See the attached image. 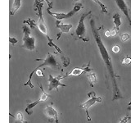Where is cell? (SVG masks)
<instances>
[{"instance_id": "6da1fadb", "label": "cell", "mask_w": 131, "mask_h": 123, "mask_svg": "<svg viewBox=\"0 0 131 123\" xmlns=\"http://www.w3.org/2000/svg\"><path fill=\"white\" fill-rule=\"evenodd\" d=\"M90 26H91V29H92V32L94 37V39L96 41V44L97 45V48L99 49V53L101 54V57L102 58V61L105 64V67L107 70V71L110 74L111 76V80L112 82V88H113V98H112V101L117 100V99H121L123 98L122 95L121 94L120 90H119L118 85L116 83V78L119 77L117 75H116L112 66V58L109 55V53L106 50V48L105 47V45L102 42V40L101 39V36L99 35V32H98V29L95 26V22H94L93 19L90 20Z\"/></svg>"}, {"instance_id": "7a4b0ae2", "label": "cell", "mask_w": 131, "mask_h": 123, "mask_svg": "<svg viewBox=\"0 0 131 123\" xmlns=\"http://www.w3.org/2000/svg\"><path fill=\"white\" fill-rule=\"evenodd\" d=\"M36 61H43V63L42 64H40L39 67H37L36 68H35L34 70H33V71L30 74V76H29L28 80L24 84V85H29L31 89L34 88V85H33L32 82H31L32 76L40 67H45V66H46V67H51V68H57V69L60 68V66H59L58 63H57V60L55 58V57L53 56L52 54H51V53H49L47 54V57H46V58H45V59L37 58Z\"/></svg>"}, {"instance_id": "3957f363", "label": "cell", "mask_w": 131, "mask_h": 123, "mask_svg": "<svg viewBox=\"0 0 131 123\" xmlns=\"http://www.w3.org/2000/svg\"><path fill=\"white\" fill-rule=\"evenodd\" d=\"M22 30L24 33L23 36V44L21 47L26 50L29 51H33L35 49V39L34 37L30 36V30L27 26H22Z\"/></svg>"}, {"instance_id": "277c9868", "label": "cell", "mask_w": 131, "mask_h": 123, "mask_svg": "<svg viewBox=\"0 0 131 123\" xmlns=\"http://www.w3.org/2000/svg\"><path fill=\"white\" fill-rule=\"evenodd\" d=\"M88 97H89V99L86 102H84V104H82L80 106V108H83L85 111L86 115H87L88 121H91L92 119H91V117H90V116H89V109L90 107H91L92 105H93L94 104H95V102H101L102 101V97H99V96L97 97L95 95V93H94V92H89V93H88Z\"/></svg>"}, {"instance_id": "5b68a950", "label": "cell", "mask_w": 131, "mask_h": 123, "mask_svg": "<svg viewBox=\"0 0 131 123\" xmlns=\"http://www.w3.org/2000/svg\"><path fill=\"white\" fill-rule=\"evenodd\" d=\"M91 13H92V11H89L87 13H84L81 16V17L79 20V24H78L77 28L75 30V35L77 36V38L82 39L83 41H84V42H88L89 40L88 37H85L86 29H85V25H84V19Z\"/></svg>"}, {"instance_id": "8992f818", "label": "cell", "mask_w": 131, "mask_h": 123, "mask_svg": "<svg viewBox=\"0 0 131 123\" xmlns=\"http://www.w3.org/2000/svg\"><path fill=\"white\" fill-rule=\"evenodd\" d=\"M81 8H83V5H82V3H76L75 5L74 6L73 9L71 11H70L69 12H67V13H57V12H50V10H49V9H47V11L51 16H54V17L57 20H61L62 19L71 18V16H73L76 13V12H79Z\"/></svg>"}, {"instance_id": "52a82bcc", "label": "cell", "mask_w": 131, "mask_h": 123, "mask_svg": "<svg viewBox=\"0 0 131 123\" xmlns=\"http://www.w3.org/2000/svg\"><path fill=\"white\" fill-rule=\"evenodd\" d=\"M43 112L45 116L47 117L48 121L50 123H59V117L58 112H57V110L53 108L52 105L46 106L43 109Z\"/></svg>"}, {"instance_id": "ba28073f", "label": "cell", "mask_w": 131, "mask_h": 123, "mask_svg": "<svg viewBox=\"0 0 131 123\" xmlns=\"http://www.w3.org/2000/svg\"><path fill=\"white\" fill-rule=\"evenodd\" d=\"M48 78V91H52V89H55L57 91H59L58 87L62 86V87H67V85L61 83V80L64 79V76H58L57 77L52 76L51 74H49Z\"/></svg>"}, {"instance_id": "9c48e42d", "label": "cell", "mask_w": 131, "mask_h": 123, "mask_svg": "<svg viewBox=\"0 0 131 123\" xmlns=\"http://www.w3.org/2000/svg\"><path fill=\"white\" fill-rule=\"evenodd\" d=\"M115 3H116V6L118 7V8L120 9L123 13L125 14V16H126L127 20H129V26H131V18L129 16V12H130V9L129 6L127 5V3L125 2V0H114Z\"/></svg>"}, {"instance_id": "30bf717a", "label": "cell", "mask_w": 131, "mask_h": 123, "mask_svg": "<svg viewBox=\"0 0 131 123\" xmlns=\"http://www.w3.org/2000/svg\"><path fill=\"white\" fill-rule=\"evenodd\" d=\"M89 65H90V63H89L86 66H84V67H76L75 69H73L71 72L66 74L64 77L66 78V77H69V76H78L82 75L84 72L91 71H93V69L89 68Z\"/></svg>"}, {"instance_id": "8fae6325", "label": "cell", "mask_w": 131, "mask_h": 123, "mask_svg": "<svg viewBox=\"0 0 131 123\" xmlns=\"http://www.w3.org/2000/svg\"><path fill=\"white\" fill-rule=\"evenodd\" d=\"M56 26L61 30V33L57 35V39L59 40L61 34H63V33H68L70 29L72 28L73 25H71V24H62V23L60 22V20H57V23H56Z\"/></svg>"}, {"instance_id": "7c38bea8", "label": "cell", "mask_w": 131, "mask_h": 123, "mask_svg": "<svg viewBox=\"0 0 131 123\" xmlns=\"http://www.w3.org/2000/svg\"><path fill=\"white\" fill-rule=\"evenodd\" d=\"M41 100L39 99V100H37L34 102H28V104H26V109H25V111H26V112L29 115V116H31V115L33 114V108H35V107L39 104V102H40Z\"/></svg>"}, {"instance_id": "4fadbf2b", "label": "cell", "mask_w": 131, "mask_h": 123, "mask_svg": "<svg viewBox=\"0 0 131 123\" xmlns=\"http://www.w3.org/2000/svg\"><path fill=\"white\" fill-rule=\"evenodd\" d=\"M20 6H21V0H14L10 12V16H13L16 13V12H17V10L20 7Z\"/></svg>"}, {"instance_id": "5bb4252c", "label": "cell", "mask_w": 131, "mask_h": 123, "mask_svg": "<svg viewBox=\"0 0 131 123\" xmlns=\"http://www.w3.org/2000/svg\"><path fill=\"white\" fill-rule=\"evenodd\" d=\"M37 26H38L39 30L43 33V35H45L46 36H48V29L45 26V22L44 20H39L38 23H37Z\"/></svg>"}, {"instance_id": "9a60e30c", "label": "cell", "mask_w": 131, "mask_h": 123, "mask_svg": "<svg viewBox=\"0 0 131 123\" xmlns=\"http://www.w3.org/2000/svg\"><path fill=\"white\" fill-rule=\"evenodd\" d=\"M86 77L88 78V80L89 81L90 86H91V87H93L94 84L97 83V81L95 73H94V72H90V73H89V74L86 75Z\"/></svg>"}, {"instance_id": "2e32d148", "label": "cell", "mask_w": 131, "mask_h": 123, "mask_svg": "<svg viewBox=\"0 0 131 123\" xmlns=\"http://www.w3.org/2000/svg\"><path fill=\"white\" fill-rule=\"evenodd\" d=\"M113 22H114V24H115V27H116V30L119 31V29H120V26L121 25L120 13H116L113 16Z\"/></svg>"}, {"instance_id": "e0dca14e", "label": "cell", "mask_w": 131, "mask_h": 123, "mask_svg": "<svg viewBox=\"0 0 131 123\" xmlns=\"http://www.w3.org/2000/svg\"><path fill=\"white\" fill-rule=\"evenodd\" d=\"M39 88L41 89V92H42V94H41V95H40V98H39V99L41 100V102H43V101H46L48 100L49 98H50L51 96L49 95V94H48L46 92L44 91V89L43 88V85L41 83H39Z\"/></svg>"}, {"instance_id": "ac0fdd59", "label": "cell", "mask_w": 131, "mask_h": 123, "mask_svg": "<svg viewBox=\"0 0 131 123\" xmlns=\"http://www.w3.org/2000/svg\"><path fill=\"white\" fill-rule=\"evenodd\" d=\"M10 116H12L13 118L16 119V120H18L20 121H21V122H24V123H28V121H24V117H23V114L21 112H18L17 113H16V116H12V115L10 113Z\"/></svg>"}, {"instance_id": "d6986e66", "label": "cell", "mask_w": 131, "mask_h": 123, "mask_svg": "<svg viewBox=\"0 0 131 123\" xmlns=\"http://www.w3.org/2000/svg\"><path fill=\"white\" fill-rule=\"evenodd\" d=\"M47 38H48V44L49 45V46H53V47L55 48V49H56V50H57V52H58L59 53H61V48L57 47L56 44H54V43H53L52 39L50 38V37H49V35H48V36H47Z\"/></svg>"}, {"instance_id": "ffe728a7", "label": "cell", "mask_w": 131, "mask_h": 123, "mask_svg": "<svg viewBox=\"0 0 131 123\" xmlns=\"http://www.w3.org/2000/svg\"><path fill=\"white\" fill-rule=\"evenodd\" d=\"M93 1H94L96 3H97L98 5H99V6L101 7V8H102V12H103V13H105V14H107V13H108L107 10H106V7L100 1V0H93Z\"/></svg>"}, {"instance_id": "44dd1931", "label": "cell", "mask_w": 131, "mask_h": 123, "mask_svg": "<svg viewBox=\"0 0 131 123\" xmlns=\"http://www.w3.org/2000/svg\"><path fill=\"white\" fill-rule=\"evenodd\" d=\"M23 23H24V24H28V25H30V27H31V29H35V26H37V24H35V20H32L31 18H29V19L26 20H24Z\"/></svg>"}, {"instance_id": "7402d4cb", "label": "cell", "mask_w": 131, "mask_h": 123, "mask_svg": "<svg viewBox=\"0 0 131 123\" xmlns=\"http://www.w3.org/2000/svg\"><path fill=\"white\" fill-rule=\"evenodd\" d=\"M61 60L63 63V67H67L70 64V58L67 57H61Z\"/></svg>"}, {"instance_id": "603a6c76", "label": "cell", "mask_w": 131, "mask_h": 123, "mask_svg": "<svg viewBox=\"0 0 131 123\" xmlns=\"http://www.w3.org/2000/svg\"><path fill=\"white\" fill-rule=\"evenodd\" d=\"M121 63L123 65H129L131 63V57H125V58L122 60V63Z\"/></svg>"}, {"instance_id": "cb8c5ba5", "label": "cell", "mask_w": 131, "mask_h": 123, "mask_svg": "<svg viewBox=\"0 0 131 123\" xmlns=\"http://www.w3.org/2000/svg\"><path fill=\"white\" fill-rule=\"evenodd\" d=\"M121 40L123 41V42H125V41H127L129 39V35L127 34V33H125V34H122L121 35Z\"/></svg>"}, {"instance_id": "d4e9b609", "label": "cell", "mask_w": 131, "mask_h": 123, "mask_svg": "<svg viewBox=\"0 0 131 123\" xmlns=\"http://www.w3.org/2000/svg\"><path fill=\"white\" fill-rule=\"evenodd\" d=\"M121 51V48L118 46V45H114L112 47V52L115 53H119Z\"/></svg>"}, {"instance_id": "484cf974", "label": "cell", "mask_w": 131, "mask_h": 123, "mask_svg": "<svg viewBox=\"0 0 131 123\" xmlns=\"http://www.w3.org/2000/svg\"><path fill=\"white\" fill-rule=\"evenodd\" d=\"M131 117H123L122 119H121V121H120V123H128V121L130 120Z\"/></svg>"}, {"instance_id": "4316f807", "label": "cell", "mask_w": 131, "mask_h": 123, "mask_svg": "<svg viewBox=\"0 0 131 123\" xmlns=\"http://www.w3.org/2000/svg\"><path fill=\"white\" fill-rule=\"evenodd\" d=\"M9 42H10L11 44L14 45V44H16V43H17V39H16V38H12V37H10V38H9Z\"/></svg>"}, {"instance_id": "83f0119b", "label": "cell", "mask_w": 131, "mask_h": 123, "mask_svg": "<svg viewBox=\"0 0 131 123\" xmlns=\"http://www.w3.org/2000/svg\"><path fill=\"white\" fill-rule=\"evenodd\" d=\"M111 33H112V36H115V35H116V34L118 33V30H116V27H114L112 30H111Z\"/></svg>"}, {"instance_id": "f1b7e54d", "label": "cell", "mask_w": 131, "mask_h": 123, "mask_svg": "<svg viewBox=\"0 0 131 123\" xmlns=\"http://www.w3.org/2000/svg\"><path fill=\"white\" fill-rule=\"evenodd\" d=\"M43 1H46V3L48 4V9L51 10V8L52 7V3L50 1H49V0H43Z\"/></svg>"}, {"instance_id": "f546056e", "label": "cell", "mask_w": 131, "mask_h": 123, "mask_svg": "<svg viewBox=\"0 0 131 123\" xmlns=\"http://www.w3.org/2000/svg\"><path fill=\"white\" fill-rule=\"evenodd\" d=\"M104 35H105V36L106 37H111L112 36V33H111V30H106L105 32H104Z\"/></svg>"}, {"instance_id": "4dcf8cb0", "label": "cell", "mask_w": 131, "mask_h": 123, "mask_svg": "<svg viewBox=\"0 0 131 123\" xmlns=\"http://www.w3.org/2000/svg\"><path fill=\"white\" fill-rule=\"evenodd\" d=\"M36 74H37V76H39V77H43V73H42V71H40L39 69L36 71Z\"/></svg>"}, {"instance_id": "1f68e13d", "label": "cell", "mask_w": 131, "mask_h": 123, "mask_svg": "<svg viewBox=\"0 0 131 123\" xmlns=\"http://www.w3.org/2000/svg\"><path fill=\"white\" fill-rule=\"evenodd\" d=\"M127 109H128L129 111H130V112H131V99H130V101H129V102L128 107H127Z\"/></svg>"}, {"instance_id": "d6a6232c", "label": "cell", "mask_w": 131, "mask_h": 123, "mask_svg": "<svg viewBox=\"0 0 131 123\" xmlns=\"http://www.w3.org/2000/svg\"><path fill=\"white\" fill-rule=\"evenodd\" d=\"M13 119H14V123H24V122H21L18 120H16V119H15V118H13Z\"/></svg>"}, {"instance_id": "836d02e7", "label": "cell", "mask_w": 131, "mask_h": 123, "mask_svg": "<svg viewBox=\"0 0 131 123\" xmlns=\"http://www.w3.org/2000/svg\"><path fill=\"white\" fill-rule=\"evenodd\" d=\"M76 1H79V0H75V2H76Z\"/></svg>"}]
</instances>
